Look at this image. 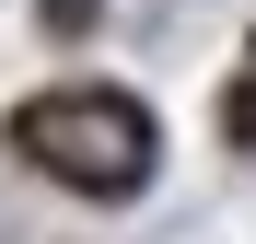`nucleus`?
<instances>
[{
	"instance_id": "1",
	"label": "nucleus",
	"mask_w": 256,
	"mask_h": 244,
	"mask_svg": "<svg viewBox=\"0 0 256 244\" xmlns=\"http://www.w3.org/2000/svg\"><path fill=\"white\" fill-rule=\"evenodd\" d=\"M12 151L35 163V175L82 186V198H140L163 128H152V105H140V93H116V81H70V93L12 105Z\"/></svg>"
},
{
	"instance_id": "2",
	"label": "nucleus",
	"mask_w": 256,
	"mask_h": 244,
	"mask_svg": "<svg viewBox=\"0 0 256 244\" xmlns=\"http://www.w3.org/2000/svg\"><path fill=\"white\" fill-rule=\"evenodd\" d=\"M222 128L256 151V47H244V70H233V93H222Z\"/></svg>"
}]
</instances>
